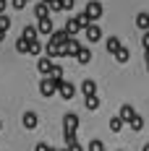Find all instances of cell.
Listing matches in <instances>:
<instances>
[{
    "label": "cell",
    "mask_w": 149,
    "mask_h": 151,
    "mask_svg": "<svg viewBox=\"0 0 149 151\" xmlns=\"http://www.w3.org/2000/svg\"><path fill=\"white\" fill-rule=\"evenodd\" d=\"M84 16L89 18V24H94L97 18H102V3H100V0H89V3L84 5Z\"/></svg>",
    "instance_id": "1"
},
{
    "label": "cell",
    "mask_w": 149,
    "mask_h": 151,
    "mask_svg": "<svg viewBox=\"0 0 149 151\" xmlns=\"http://www.w3.org/2000/svg\"><path fill=\"white\" fill-rule=\"evenodd\" d=\"M76 130H78V115L68 112L63 117V136H76Z\"/></svg>",
    "instance_id": "2"
},
{
    "label": "cell",
    "mask_w": 149,
    "mask_h": 151,
    "mask_svg": "<svg viewBox=\"0 0 149 151\" xmlns=\"http://www.w3.org/2000/svg\"><path fill=\"white\" fill-rule=\"evenodd\" d=\"M55 94H60L65 102H71V99L76 96V86L71 83V81H65V78H63V81H58V91H55Z\"/></svg>",
    "instance_id": "3"
},
{
    "label": "cell",
    "mask_w": 149,
    "mask_h": 151,
    "mask_svg": "<svg viewBox=\"0 0 149 151\" xmlns=\"http://www.w3.org/2000/svg\"><path fill=\"white\" fill-rule=\"evenodd\" d=\"M60 50H63V58H68V55L76 58V55H78V50H81V45H78V39H76V37H68V39H65V45L60 47Z\"/></svg>",
    "instance_id": "4"
},
{
    "label": "cell",
    "mask_w": 149,
    "mask_h": 151,
    "mask_svg": "<svg viewBox=\"0 0 149 151\" xmlns=\"http://www.w3.org/2000/svg\"><path fill=\"white\" fill-rule=\"evenodd\" d=\"M81 34H84L89 42H100V39H102V29H100L97 24H89V26H84V29H81Z\"/></svg>",
    "instance_id": "5"
},
{
    "label": "cell",
    "mask_w": 149,
    "mask_h": 151,
    "mask_svg": "<svg viewBox=\"0 0 149 151\" xmlns=\"http://www.w3.org/2000/svg\"><path fill=\"white\" fill-rule=\"evenodd\" d=\"M55 91H58V83H55L52 78H47V76H45V78L39 81V94H42V96H52Z\"/></svg>",
    "instance_id": "6"
},
{
    "label": "cell",
    "mask_w": 149,
    "mask_h": 151,
    "mask_svg": "<svg viewBox=\"0 0 149 151\" xmlns=\"http://www.w3.org/2000/svg\"><path fill=\"white\" fill-rule=\"evenodd\" d=\"M120 47H123V45H120V39H118V37H115V34H110V37L105 39V50H107L110 55H115V52H118Z\"/></svg>",
    "instance_id": "7"
},
{
    "label": "cell",
    "mask_w": 149,
    "mask_h": 151,
    "mask_svg": "<svg viewBox=\"0 0 149 151\" xmlns=\"http://www.w3.org/2000/svg\"><path fill=\"white\" fill-rule=\"evenodd\" d=\"M47 39H50V42H52V45H58V47H63V45H65V39H68V34H65V31H63V29H52V34H50V37H47Z\"/></svg>",
    "instance_id": "8"
},
{
    "label": "cell",
    "mask_w": 149,
    "mask_h": 151,
    "mask_svg": "<svg viewBox=\"0 0 149 151\" xmlns=\"http://www.w3.org/2000/svg\"><path fill=\"white\" fill-rule=\"evenodd\" d=\"M81 91H84V96H97V81L84 78V81H81Z\"/></svg>",
    "instance_id": "9"
},
{
    "label": "cell",
    "mask_w": 149,
    "mask_h": 151,
    "mask_svg": "<svg viewBox=\"0 0 149 151\" xmlns=\"http://www.w3.org/2000/svg\"><path fill=\"white\" fill-rule=\"evenodd\" d=\"M63 31H65L68 37H76V34H81V24H78L76 18H68L65 26H63Z\"/></svg>",
    "instance_id": "10"
},
{
    "label": "cell",
    "mask_w": 149,
    "mask_h": 151,
    "mask_svg": "<svg viewBox=\"0 0 149 151\" xmlns=\"http://www.w3.org/2000/svg\"><path fill=\"white\" fill-rule=\"evenodd\" d=\"M21 122H24V128H26V130H34V128H37V122H39V117H37V112H24Z\"/></svg>",
    "instance_id": "11"
},
{
    "label": "cell",
    "mask_w": 149,
    "mask_h": 151,
    "mask_svg": "<svg viewBox=\"0 0 149 151\" xmlns=\"http://www.w3.org/2000/svg\"><path fill=\"white\" fill-rule=\"evenodd\" d=\"M52 29H55V26H52L50 16H47V18H39V24H37V34H47V37H50V34H52Z\"/></svg>",
    "instance_id": "12"
},
{
    "label": "cell",
    "mask_w": 149,
    "mask_h": 151,
    "mask_svg": "<svg viewBox=\"0 0 149 151\" xmlns=\"http://www.w3.org/2000/svg\"><path fill=\"white\" fill-rule=\"evenodd\" d=\"M134 115H136V109H134V107H131V104H123V107H120V112H118V117H120V120H123V125H126V122L131 120Z\"/></svg>",
    "instance_id": "13"
},
{
    "label": "cell",
    "mask_w": 149,
    "mask_h": 151,
    "mask_svg": "<svg viewBox=\"0 0 149 151\" xmlns=\"http://www.w3.org/2000/svg\"><path fill=\"white\" fill-rule=\"evenodd\" d=\"M63 68H60V65H55V63H52V68H50V70H47V78H52V81H55V83H58V81H63Z\"/></svg>",
    "instance_id": "14"
},
{
    "label": "cell",
    "mask_w": 149,
    "mask_h": 151,
    "mask_svg": "<svg viewBox=\"0 0 149 151\" xmlns=\"http://www.w3.org/2000/svg\"><path fill=\"white\" fill-rule=\"evenodd\" d=\"M50 68H52V60L42 55V58L37 60V70H39V73H42V76H47V70H50Z\"/></svg>",
    "instance_id": "15"
},
{
    "label": "cell",
    "mask_w": 149,
    "mask_h": 151,
    "mask_svg": "<svg viewBox=\"0 0 149 151\" xmlns=\"http://www.w3.org/2000/svg\"><path fill=\"white\" fill-rule=\"evenodd\" d=\"M76 60L81 63V65L92 63V50H89V47H81V50H78V55H76Z\"/></svg>",
    "instance_id": "16"
},
{
    "label": "cell",
    "mask_w": 149,
    "mask_h": 151,
    "mask_svg": "<svg viewBox=\"0 0 149 151\" xmlns=\"http://www.w3.org/2000/svg\"><path fill=\"white\" fill-rule=\"evenodd\" d=\"M21 39H26V42H37V26H24Z\"/></svg>",
    "instance_id": "17"
},
{
    "label": "cell",
    "mask_w": 149,
    "mask_h": 151,
    "mask_svg": "<svg viewBox=\"0 0 149 151\" xmlns=\"http://www.w3.org/2000/svg\"><path fill=\"white\" fill-rule=\"evenodd\" d=\"M42 42H29V50H26V55H34V58H42Z\"/></svg>",
    "instance_id": "18"
},
{
    "label": "cell",
    "mask_w": 149,
    "mask_h": 151,
    "mask_svg": "<svg viewBox=\"0 0 149 151\" xmlns=\"http://www.w3.org/2000/svg\"><path fill=\"white\" fill-rule=\"evenodd\" d=\"M136 26L141 31H149V13H139L136 16Z\"/></svg>",
    "instance_id": "19"
},
{
    "label": "cell",
    "mask_w": 149,
    "mask_h": 151,
    "mask_svg": "<svg viewBox=\"0 0 149 151\" xmlns=\"http://www.w3.org/2000/svg\"><path fill=\"white\" fill-rule=\"evenodd\" d=\"M115 60L118 63H128L131 60V50H128V47H120L118 52H115Z\"/></svg>",
    "instance_id": "20"
},
{
    "label": "cell",
    "mask_w": 149,
    "mask_h": 151,
    "mask_svg": "<svg viewBox=\"0 0 149 151\" xmlns=\"http://www.w3.org/2000/svg\"><path fill=\"white\" fill-rule=\"evenodd\" d=\"M84 107H86L89 112H94V109H100V99H97V96H84Z\"/></svg>",
    "instance_id": "21"
},
{
    "label": "cell",
    "mask_w": 149,
    "mask_h": 151,
    "mask_svg": "<svg viewBox=\"0 0 149 151\" xmlns=\"http://www.w3.org/2000/svg\"><path fill=\"white\" fill-rule=\"evenodd\" d=\"M34 16H37V18H47V16H50L45 3H37V5H34Z\"/></svg>",
    "instance_id": "22"
},
{
    "label": "cell",
    "mask_w": 149,
    "mask_h": 151,
    "mask_svg": "<svg viewBox=\"0 0 149 151\" xmlns=\"http://www.w3.org/2000/svg\"><path fill=\"white\" fill-rule=\"evenodd\" d=\"M110 130H113V133H120V130H123V120H120L118 115L110 117Z\"/></svg>",
    "instance_id": "23"
},
{
    "label": "cell",
    "mask_w": 149,
    "mask_h": 151,
    "mask_svg": "<svg viewBox=\"0 0 149 151\" xmlns=\"http://www.w3.org/2000/svg\"><path fill=\"white\" fill-rule=\"evenodd\" d=\"M128 125H131V130H141V128H144V117H139V115H134V117L128 120Z\"/></svg>",
    "instance_id": "24"
},
{
    "label": "cell",
    "mask_w": 149,
    "mask_h": 151,
    "mask_svg": "<svg viewBox=\"0 0 149 151\" xmlns=\"http://www.w3.org/2000/svg\"><path fill=\"white\" fill-rule=\"evenodd\" d=\"M8 29H11V16H8V13H0V31L8 34Z\"/></svg>",
    "instance_id": "25"
},
{
    "label": "cell",
    "mask_w": 149,
    "mask_h": 151,
    "mask_svg": "<svg viewBox=\"0 0 149 151\" xmlns=\"http://www.w3.org/2000/svg\"><path fill=\"white\" fill-rule=\"evenodd\" d=\"M16 50H18V52H21V55H26V50H29V42H26V39H21V37H18V39H16Z\"/></svg>",
    "instance_id": "26"
},
{
    "label": "cell",
    "mask_w": 149,
    "mask_h": 151,
    "mask_svg": "<svg viewBox=\"0 0 149 151\" xmlns=\"http://www.w3.org/2000/svg\"><path fill=\"white\" fill-rule=\"evenodd\" d=\"M89 151H105V143L100 141V138H94V141L89 143Z\"/></svg>",
    "instance_id": "27"
},
{
    "label": "cell",
    "mask_w": 149,
    "mask_h": 151,
    "mask_svg": "<svg viewBox=\"0 0 149 151\" xmlns=\"http://www.w3.org/2000/svg\"><path fill=\"white\" fill-rule=\"evenodd\" d=\"M60 3V11H73V5H76V0H58Z\"/></svg>",
    "instance_id": "28"
},
{
    "label": "cell",
    "mask_w": 149,
    "mask_h": 151,
    "mask_svg": "<svg viewBox=\"0 0 149 151\" xmlns=\"http://www.w3.org/2000/svg\"><path fill=\"white\" fill-rule=\"evenodd\" d=\"M45 5H47L50 13H60V3H58V0H50V3H45Z\"/></svg>",
    "instance_id": "29"
},
{
    "label": "cell",
    "mask_w": 149,
    "mask_h": 151,
    "mask_svg": "<svg viewBox=\"0 0 149 151\" xmlns=\"http://www.w3.org/2000/svg\"><path fill=\"white\" fill-rule=\"evenodd\" d=\"M11 5H13L16 11H24L26 8V0H11Z\"/></svg>",
    "instance_id": "30"
},
{
    "label": "cell",
    "mask_w": 149,
    "mask_h": 151,
    "mask_svg": "<svg viewBox=\"0 0 149 151\" xmlns=\"http://www.w3.org/2000/svg\"><path fill=\"white\" fill-rule=\"evenodd\" d=\"M141 45H144V50L149 52V31H144V34H141Z\"/></svg>",
    "instance_id": "31"
},
{
    "label": "cell",
    "mask_w": 149,
    "mask_h": 151,
    "mask_svg": "<svg viewBox=\"0 0 149 151\" xmlns=\"http://www.w3.org/2000/svg\"><path fill=\"white\" fill-rule=\"evenodd\" d=\"M65 151H84V149H81V143H71V146H65Z\"/></svg>",
    "instance_id": "32"
},
{
    "label": "cell",
    "mask_w": 149,
    "mask_h": 151,
    "mask_svg": "<svg viewBox=\"0 0 149 151\" xmlns=\"http://www.w3.org/2000/svg\"><path fill=\"white\" fill-rule=\"evenodd\" d=\"M34 151H50V146H47V143H37V146H34Z\"/></svg>",
    "instance_id": "33"
},
{
    "label": "cell",
    "mask_w": 149,
    "mask_h": 151,
    "mask_svg": "<svg viewBox=\"0 0 149 151\" xmlns=\"http://www.w3.org/2000/svg\"><path fill=\"white\" fill-rule=\"evenodd\" d=\"M5 5H8V0H0V13H5Z\"/></svg>",
    "instance_id": "34"
},
{
    "label": "cell",
    "mask_w": 149,
    "mask_h": 151,
    "mask_svg": "<svg viewBox=\"0 0 149 151\" xmlns=\"http://www.w3.org/2000/svg\"><path fill=\"white\" fill-rule=\"evenodd\" d=\"M3 39H5V31H0V42H3Z\"/></svg>",
    "instance_id": "35"
},
{
    "label": "cell",
    "mask_w": 149,
    "mask_h": 151,
    "mask_svg": "<svg viewBox=\"0 0 149 151\" xmlns=\"http://www.w3.org/2000/svg\"><path fill=\"white\" fill-rule=\"evenodd\" d=\"M141 151H149V143H144V149H141Z\"/></svg>",
    "instance_id": "36"
},
{
    "label": "cell",
    "mask_w": 149,
    "mask_h": 151,
    "mask_svg": "<svg viewBox=\"0 0 149 151\" xmlns=\"http://www.w3.org/2000/svg\"><path fill=\"white\" fill-rule=\"evenodd\" d=\"M147 70H149V52H147Z\"/></svg>",
    "instance_id": "37"
},
{
    "label": "cell",
    "mask_w": 149,
    "mask_h": 151,
    "mask_svg": "<svg viewBox=\"0 0 149 151\" xmlns=\"http://www.w3.org/2000/svg\"><path fill=\"white\" fill-rule=\"evenodd\" d=\"M0 130H3V120H0Z\"/></svg>",
    "instance_id": "38"
},
{
    "label": "cell",
    "mask_w": 149,
    "mask_h": 151,
    "mask_svg": "<svg viewBox=\"0 0 149 151\" xmlns=\"http://www.w3.org/2000/svg\"><path fill=\"white\" fill-rule=\"evenodd\" d=\"M39 3H50V0H39Z\"/></svg>",
    "instance_id": "39"
},
{
    "label": "cell",
    "mask_w": 149,
    "mask_h": 151,
    "mask_svg": "<svg viewBox=\"0 0 149 151\" xmlns=\"http://www.w3.org/2000/svg\"><path fill=\"white\" fill-rule=\"evenodd\" d=\"M26 3H29V0H26Z\"/></svg>",
    "instance_id": "40"
}]
</instances>
